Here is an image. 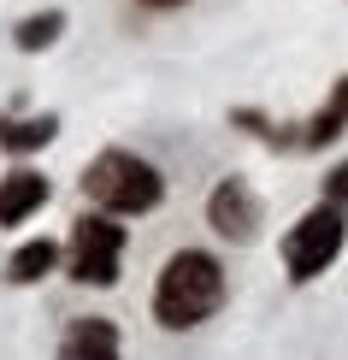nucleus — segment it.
<instances>
[{
  "mask_svg": "<svg viewBox=\"0 0 348 360\" xmlns=\"http://www.w3.org/2000/svg\"><path fill=\"white\" fill-rule=\"evenodd\" d=\"M41 142H53V118H30V124H18V118H6L0 124V148H41Z\"/></svg>",
  "mask_w": 348,
  "mask_h": 360,
  "instance_id": "nucleus-10",
  "label": "nucleus"
},
{
  "mask_svg": "<svg viewBox=\"0 0 348 360\" xmlns=\"http://www.w3.org/2000/svg\"><path fill=\"white\" fill-rule=\"evenodd\" d=\"M224 302V272L213 254H172L165 260V272L154 283V319L165 325V331H189V325H201L207 313H213Z\"/></svg>",
  "mask_w": 348,
  "mask_h": 360,
  "instance_id": "nucleus-1",
  "label": "nucleus"
},
{
  "mask_svg": "<svg viewBox=\"0 0 348 360\" xmlns=\"http://www.w3.org/2000/svg\"><path fill=\"white\" fill-rule=\"evenodd\" d=\"M53 260H59V248H53V243H24L18 254H12L6 278H12V283H36V278H48V272H53Z\"/></svg>",
  "mask_w": 348,
  "mask_h": 360,
  "instance_id": "nucleus-9",
  "label": "nucleus"
},
{
  "mask_svg": "<svg viewBox=\"0 0 348 360\" xmlns=\"http://www.w3.org/2000/svg\"><path fill=\"white\" fill-rule=\"evenodd\" d=\"M148 6H183V0H148Z\"/></svg>",
  "mask_w": 348,
  "mask_h": 360,
  "instance_id": "nucleus-13",
  "label": "nucleus"
},
{
  "mask_svg": "<svg viewBox=\"0 0 348 360\" xmlns=\"http://www.w3.org/2000/svg\"><path fill=\"white\" fill-rule=\"evenodd\" d=\"M342 130H348V77H342L337 89H330V101L319 107V118L307 124V148H325V142H337Z\"/></svg>",
  "mask_w": 348,
  "mask_h": 360,
  "instance_id": "nucleus-8",
  "label": "nucleus"
},
{
  "mask_svg": "<svg viewBox=\"0 0 348 360\" xmlns=\"http://www.w3.org/2000/svg\"><path fill=\"white\" fill-rule=\"evenodd\" d=\"M83 189H89V201L107 207V213H148L165 184H160V172L148 166V160L124 154V148H107V154L83 172Z\"/></svg>",
  "mask_w": 348,
  "mask_h": 360,
  "instance_id": "nucleus-2",
  "label": "nucleus"
},
{
  "mask_svg": "<svg viewBox=\"0 0 348 360\" xmlns=\"http://www.w3.org/2000/svg\"><path fill=\"white\" fill-rule=\"evenodd\" d=\"M342 231H348V224H342V207H337V201L313 207V213L283 236V266H290V278H295V283L319 278L325 266L342 254Z\"/></svg>",
  "mask_w": 348,
  "mask_h": 360,
  "instance_id": "nucleus-3",
  "label": "nucleus"
},
{
  "mask_svg": "<svg viewBox=\"0 0 348 360\" xmlns=\"http://www.w3.org/2000/svg\"><path fill=\"white\" fill-rule=\"evenodd\" d=\"M41 201H48V177H36V172H12L6 184H0V224H24Z\"/></svg>",
  "mask_w": 348,
  "mask_h": 360,
  "instance_id": "nucleus-7",
  "label": "nucleus"
},
{
  "mask_svg": "<svg viewBox=\"0 0 348 360\" xmlns=\"http://www.w3.org/2000/svg\"><path fill=\"white\" fill-rule=\"evenodd\" d=\"M59 360H124L118 354V331L107 319H77L59 337Z\"/></svg>",
  "mask_w": 348,
  "mask_h": 360,
  "instance_id": "nucleus-6",
  "label": "nucleus"
},
{
  "mask_svg": "<svg viewBox=\"0 0 348 360\" xmlns=\"http://www.w3.org/2000/svg\"><path fill=\"white\" fill-rule=\"evenodd\" d=\"M59 30H65V18H59V12H41V18L18 24V48H30V53H36V48H48Z\"/></svg>",
  "mask_w": 348,
  "mask_h": 360,
  "instance_id": "nucleus-11",
  "label": "nucleus"
},
{
  "mask_svg": "<svg viewBox=\"0 0 348 360\" xmlns=\"http://www.w3.org/2000/svg\"><path fill=\"white\" fill-rule=\"evenodd\" d=\"M207 219H213L219 236H231V243H248L254 224H260V201H254V189L242 184V177H224L213 189V201H207Z\"/></svg>",
  "mask_w": 348,
  "mask_h": 360,
  "instance_id": "nucleus-5",
  "label": "nucleus"
},
{
  "mask_svg": "<svg viewBox=\"0 0 348 360\" xmlns=\"http://www.w3.org/2000/svg\"><path fill=\"white\" fill-rule=\"evenodd\" d=\"M118 260H124V224H112L107 213L77 219V231H71V278L107 290L118 278Z\"/></svg>",
  "mask_w": 348,
  "mask_h": 360,
  "instance_id": "nucleus-4",
  "label": "nucleus"
},
{
  "mask_svg": "<svg viewBox=\"0 0 348 360\" xmlns=\"http://www.w3.org/2000/svg\"><path fill=\"white\" fill-rule=\"evenodd\" d=\"M325 201H337V207L348 201V160H342V166H337V172L325 177Z\"/></svg>",
  "mask_w": 348,
  "mask_h": 360,
  "instance_id": "nucleus-12",
  "label": "nucleus"
}]
</instances>
